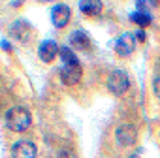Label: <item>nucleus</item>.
<instances>
[{
    "label": "nucleus",
    "instance_id": "nucleus-1",
    "mask_svg": "<svg viewBox=\"0 0 160 158\" xmlns=\"http://www.w3.org/2000/svg\"><path fill=\"white\" fill-rule=\"evenodd\" d=\"M60 58H62V68H60V79L64 85H77L81 79V62L72 53L70 47H60Z\"/></svg>",
    "mask_w": 160,
    "mask_h": 158
},
{
    "label": "nucleus",
    "instance_id": "nucleus-2",
    "mask_svg": "<svg viewBox=\"0 0 160 158\" xmlns=\"http://www.w3.org/2000/svg\"><path fill=\"white\" fill-rule=\"evenodd\" d=\"M32 122L30 111L25 107H12L6 111V126L13 132H25Z\"/></svg>",
    "mask_w": 160,
    "mask_h": 158
},
{
    "label": "nucleus",
    "instance_id": "nucleus-3",
    "mask_svg": "<svg viewBox=\"0 0 160 158\" xmlns=\"http://www.w3.org/2000/svg\"><path fill=\"white\" fill-rule=\"evenodd\" d=\"M128 87H130V79H128V75H126L124 70H113L109 73V77H108V89H109L111 94L121 96V94H124L128 91Z\"/></svg>",
    "mask_w": 160,
    "mask_h": 158
},
{
    "label": "nucleus",
    "instance_id": "nucleus-4",
    "mask_svg": "<svg viewBox=\"0 0 160 158\" xmlns=\"http://www.w3.org/2000/svg\"><path fill=\"white\" fill-rule=\"evenodd\" d=\"M134 49H136V34L124 32V34H121V36L117 38V42H115V51H117V55H121V57H130V55L134 53Z\"/></svg>",
    "mask_w": 160,
    "mask_h": 158
},
{
    "label": "nucleus",
    "instance_id": "nucleus-5",
    "mask_svg": "<svg viewBox=\"0 0 160 158\" xmlns=\"http://www.w3.org/2000/svg\"><path fill=\"white\" fill-rule=\"evenodd\" d=\"M115 137H117V143L121 147H130L136 143V137H138V132H136V126L132 124H121L117 130H115Z\"/></svg>",
    "mask_w": 160,
    "mask_h": 158
},
{
    "label": "nucleus",
    "instance_id": "nucleus-6",
    "mask_svg": "<svg viewBox=\"0 0 160 158\" xmlns=\"http://www.w3.org/2000/svg\"><path fill=\"white\" fill-rule=\"evenodd\" d=\"M36 145L27 139H21L12 147V158H36Z\"/></svg>",
    "mask_w": 160,
    "mask_h": 158
},
{
    "label": "nucleus",
    "instance_id": "nucleus-7",
    "mask_svg": "<svg viewBox=\"0 0 160 158\" xmlns=\"http://www.w3.org/2000/svg\"><path fill=\"white\" fill-rule=\"evenodd\" d=\"M70 8L66 4H57L53 10H51V21L57 28H64L70 21Z\"/></svg>",
    "mask_w": 160,
    "mask_h": 158
},
{
    "label": "nucleus",
    "instance_id": "nucleus-8",
    "mask_svg": "<svg viewBox=\"0 0 160 158\" xmlns=\"http://www.w3.org/2000/svg\"><path fill=\"white\" fill-rule=\"evenodd\" d=\"M10 32H12V36H13L15 40L23 42V43L30 42V38H32V28H30V25H28L27 21H17V23H13L12 28H10Z\"/></svg>",
    "mask_w": 160,
    "mask_h": 158
},
{
    "label": "nucleus",
    "instance_id": "nucleus-9",
    "mask_svg": "<svg viewBox=\"0 0 160 158\" xmlns=\"http://www.w3.org/2000/svg\"><path fill=\"white\" fill-rule=\"evenodd\" d=\"M40 58L43 60V62H51V60H55V57H57V53H60V49L57 47V43L55 42H43L42 45H40Z\"/></svg>",
    "mask_w": 160,
    "mask_h": 158
},
{
    "label": "nucleus",
    "instance_id": "nucleus-10",
    "mask_svg": "<svg viewBox=\"0 0 160 158\" xmlns=\"http://www.w3.org/2000/svg\"><path fill=\"white\" fill-rule=\"evenodd\" d=\"M70 42H72V47H75V49H79V51H85V49L91 45V40H89V36H87L83 30L72 32V34H70Z\"/></svg>",
    "mask_w": 160,
    "mask_h": 158
},
{
    "label": "nucleus",
    "instance_id": "nucleus-11",
    "mask_svg": "<svg viewBox=\"0 0 160 158\" xmlns=\"http://www.w3.org/2000/svg\"><path fill=\"white\" fill-rule=\"evenodd\" d=\"M79 8L85 15H98L102 12V2H96V0H87V2H79Z\"/></svg>",
    "mask_w": 160,
    "mask_h": 158
},
{
    "label": "nucleus",
    "instance_id": "nucleus-12",
    "mask_svg": "<svg viewBox=\"0 0 160 158\" xmlns=\"http://www.w3.org/2000/svg\"><path fill=\"white\" fill-rule=\"evenodd\" d=\"M130 19H132L136 25H139L141 28L151 25V15H149V13H145V12H134V13L130 15Z\"/></svg>",
    "mask_w": 160,
    "mask_h": 158
},
{
    "label": "nucleus",
    "instance_id": "nucleus-13",
    "mask_svg": "<svg viewBox=\"0 0 160 158\" xmlns=\"http://www.w3.org/2000/svg\"><path fill=\"white\" fill-rule=\"evenodd\" d=\"M152 89H154V94L160 98V73L154 77V81H152Z\"/></svg>",
    "mask_w": 160,
    "mask_h": 158
},
{
    "label": "nucleus",
    "instance_id": "nucleus-14",
    "mask_svg": "<svg viewBox=\"0 0 160 158\" xmlns=\"http://www.w3.org/2000/svg\"><path fill=\"white\" fill-rule=\"evenodd\" d=\"M136 38H138L139 42H143V40H145V32H143V30H138V32H136Z\"/></svg>",
    "mask_w": 160,
    "mask_h": 158
},
{
    "label": "nucleus",
    "instance_id": "nucleus-15",
    "mask_svg": "<svg viewBox=\"0 0 160 158\" xmlns=\"http://www.w3.org/2000/svg\"><path fill=\"white\" fill-rule=\"evenodd\" d=\"M130 158H136V156H130Z\"/></svg>",
    "mask_w": 160,
    "mask_h": 158
}]
</instances>
